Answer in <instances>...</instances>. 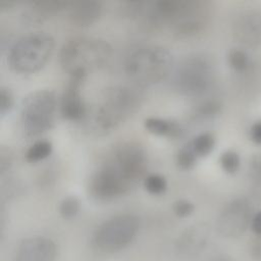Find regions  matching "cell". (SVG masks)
Returning <instances> with one entry per match:
<instances>
[{"mask_svg": "<svg viewBox=\"0 0 261 261\" xmlns=\"http://www.w3.org/2000/svg\"><path fill=\"white\" fill-rule=\"evenodd\" d=\"M232 35L244 46L261 45V11L248 10L241 13L232 23Z\"/></svg>", "mask_w": 261, "mask_h": 261, "instance_id": "14", "label": "cell"}, {"mask_svg": "<svg viewBox=\"0 0 261 261\" xmlns=\"http://www.w3.org/2000/svg\"><path fill=\"white\" fill-rule=\"evenodd\" d=\"M70 2L64 0H40L29 4L22 13L23 21L29 24L42 23L52 15L67 10Z\"/></svg>", "mask_w": 261, "mask_h": 261, "instance_id": "16", "label": "cell"}, {"mask_svg": "<svg viewBox=\"0 0 261 261\" xmlns=\"http://www.w3.org/2000/svg\"><path fill=\"white\" fill-rule=\"evenodd\" d=\"M52 152V144L47 140H38L33 143L25 152L28 162L36 163L49 157Z\"/></svg>", "mask_w": 261, "mask_h": 261, "instance_id": "18", "label": "cell"}, {"mask_svg": "<svg viewBox=\"0 0 261 261\" xmlns=\"http://www.w3.org/2000/svg\"><path fill=\"white\" fill-rule=\"evenodd\" d=\"M254 214L249 199L236 198L228 202L219 213L216 220V230L222 238H239L251 225Z\"/></svg>", "mask_w": 261, "mask_h": 261, "instance_id": "10", "label": "cell"}, {"mask_svg": "<svg viewBox=\"0 0 261 261\" xmlns=\"http://www.w3.org/2000/svg\"><path fill=\"white\" fill-rule=\"evenodd\" d=\"M252 256L255 260L261 261V236H257L252 246Z\"/></svg>", "mask_w": 261, "mask_h": 261, "instance_id": "32", "label": "cell"}, {"mask_svg": "<svg viewBox=\"0 0 261 261\" xmlns=\"http://www.w3.org/2000/svg\"><path fill=\"white\" fill-rule=\"evenodd\" d=\"M250 178L255 195L261 196V157L253 158L250 164Z\"/></svg>", "mask_w": 261, "mask_h": 261, "instance_id": "26", "label": "cell"}, {"mask_svg": "<svg viewBox=\"0 0 261 261\" xmlns=\"http://www.w3.org/2000/svg\"><path fill=\"white\" fill-rule=\"evenodd\" d=\"M69 21L80 28H86L95 23L103 12V4L95 0H83L70 2L68 8Z\"/></svg>", "mask_w": 261, "mask_h": 261, "instance_id": "15", "label": "cell"}, {"mask_svg": "<svg viewBox=\"0 0 261 261\" xmlns=\"http://www.w3.org/2000/svg\"><path fill=\"white\" fill-rule=\"evenodd\" d=\"M13 96L9 89L1 87L0 89V114L4 117L12 108Z\"/></svg>", "mask_w": 261, "mask_h": 261, "instance_id": "28", "label": "cell"}, {"mask_svg": "<svg viewBox=\"0 0 261 261\" xmlns=\"http://www.w3.org/2000/svg\"><path fill=\"white\" fill-rule=\"evenodd\" d=\"M143 92L138 86L115 85L106 88L88 113L85 129L93 136H105L119 126L141 106Z\"/></svg>", "mask_w": 261, "mask_h": 261, "instance_id": "1", "label": "cell"}, {"mask_svg": "<svg viewBox=\"0 0 261 261\" xmlns=\"http://www.w3.org/2000/svg\"><path fill=\"white\" fill-rule=\"evenodd\" d=\"M250 137L251 140L258 144L261 145V120L256 121L250 128Z\"/></svg>", "mask_w": 261, "mask_h": 261, "instance_id": "30", "label": "cell"}, {"mask_svg": "<svg viewBox=\"0 0 261 261\" xmlns=\"http://www.w3.org/2000/svg\"><path fill=\"white\" fill-rule=\"evenodd\" d=\"M56 244L43 236L30 237L17 246L12 261H54L56 257Z\"/></svg>", "mask_w": 261, "mask_h": 261, "instance_id": "12", "label": "cell"}, {"mask_svg": "<svg viewBox=\"0 0 261 261\" xmlns=\"http://www.w3.org/2000/svg\"><path fill=\"white\" fill-rule=\"evenodd\" d=\"M59 214L64 219H72L80 212V201L72 196L65 197L58 206Z\"/></svg>", "mask_w": 261, "mask_h": 261, "instance_id": "24", "label": "cell"}, {"mask_svg": "<svg viewBox=\"0 0 261 261\" xmlns=\"http://www.w3.org/2000/svg\"><path fill=\"white\" fill-rule=\"evenodd\" d=\"M53 37L43 31L31 32L18 38L7 53V62L18 73H34L50 59L54 50Z\"/></svg>", "mask_w": 261, "mask_h": 261, "instance_id": "5", "label": "cell"}, {"mask_svg": "<svg viewBox=\"0 0 261 261\" xmlns=\"http://www.w3.org/2000/svg\"><path fill=\"white\" fill-rule=\"evenodd\" d=\"M85 77L70 76L59 100V110L63 118L70 121H83L88 113V107L81 93Z\"/></svg>", "mask_w": 261, "mask_h": 261, "instance_id": "11", "label": "cell"}, {"mask_svg": "<svg viewBox=\"0 0 261 261\" xmlns=\"http://www.w3.org/2000/svg\"><path fill=\"white\" fill-rule=\"evenodd\" d=\"M144 187L151 195H162L167 189V181L165 177L158 173H151L144 178Z\"/></svg>", "mask_w": 261, "mask_h": 261, "instance_id": "21", "label": "cell"}, {"mask_svg": "<svg viewBox=\"0 0 261 261\" xmlns=\"http://www.w3.org/2000/svg\"><path fill=\"white\" fill-rule=\"evenodd\" d=\"M0 163H1V173H4L9 169L12 164V157L8 150L2 149L0 152Z\"/></svg>", "mask_w": 261, "mask_h": 261, "instance_id": "29", "label": "cell"}, {"mask_svg": "<svg viewBox=\"0 0 261 261\" xmlns=\"http://www.w3.org/2000/svg\"><path fill=\"white\" fill-rule=\"evenodd\" d=\"M208 261H230V259L227 256L219 255V256H215V257L209 259Z\"/></svg>", "mask_w": 261, "mask_h": 261, "instance_id": "34", "label": "cell"}, {"mask_svg": "<svg viewBox=\"0 0 261 261\" xmlns=\"http://www.w3.org/2000/svg\"><path fill=\"white\" fill-rule=\"evenodd\" d=\"M174 65L170 51L160 45H141L126 55L124 71L135 86H151L163 81Z\"/></svg>", "mask_w": 261, "mask_h": 261, "instance_id": "3", "label": "cell"}, {"mask_svg": "<svg viewBox=\"0 0 261 261\" xmlns=\"http://www.w3.org/2000/svg\"><path fill=\"white\" fill-rule=\"evenodd\" d=\"M197 158L198 156L189 142L178 150L176 154V163L181 169H190L195 165Z\"/></svg>", "mask_w": 261, "mask_h": 261, "instance_id": "22", "label": "cell"}, {"mask_svg": "<svg viewBox=\"0 0 261 261\" xmlns=\"http://www.w3.org/2000/svg\"><path fill=\"white\" fill-rule=\"evenodd\" d=\"M229 66L237 71H244L250 65L249 55L241 49H232L227 55Z\"/></svg>", "mask_w": 261, "mask_h": 261, "instance_id": "23", "label": "cell"}, {"mask_svg": "<svg viewBox=\"0 0 261 261\" xmlns=\"http://www.w3.org/2000/svg\"><path fill=\"white\" fill-rule=\"evenodd\" d=\"M251 228L256 236H261V210L254 214L251 221Z\"/></svg>", "mask_w": 261, "mask_h": 261, "instance_id": "31", "label": "cell"}, {"mask_svg": "<svg viewBox=\"0 0 261 261\" xmlns=\"http://www.w3.org/2000/svg\"><path fill=\"white\" fill-rule=\"evenodd\" d=\"M140 219L133 213H120L104 220L92 236L93 248L102 254H114L126 248L137 237Z\"/></svg>", "mask_w": 261, "mask_h": 261, "instance_id": "6", "label": "cell"}, {"mask_svg": "<svg viewBox=\"0 0 261 261\" xmlns=\"http://www.w3.org/2000/svg\"><path fill=\"white\" fill-rule=\"evenodd\" d=\"M148 159L145 149L136 142H121L114 146L99 166L125 193L146 177Z\"/></svg>", "mask_w": 261, "mask_h": 261, "instance_id": "4", "label": "cell"}, {"mask_svg": "<svg viewBox=\"0 0 261 261\" xmlns=\"http://www.w3.org/2000/svg\"><path fill=\"white\" fill-rule=\"evenodd\" d=\"M220 165L222 169L229 174L236 173L241 165V159L239 154L233 150L224 151L219 158Z\"/></svg>", "mask_w": 261, "mask_h": 261, "instance_id": "25", "label": "cell"}, {"mask_svg": "<svg viewBox=\"0 0 261 261\" xmlns=\"http://www.w3.org/2000/svg\"><path fill=\"white\" fill-rule=\"evenodd\" d=\"M13 5H15V2H12V1H1V2H0V9H1V10L9 9V8H11Z\"/></svg>", "mask_w": 261, "mask_h": 261, "instance_id": "33", "label": "cell"}, {"mask_svg": "<svg viewBox=\"0 0 261 261\" xmlns=\"http://www.w3.org/2000/svg\"><path fill=\"white\" fill-rule=\"evenodd\" d=\"M111 53L112 48L106 40L93 36H76L62 44L59 63L69 76L86 77L89 71L104 65Z\"/></svg>", "mask_w": 261, "mask_h": 261, "instance_id": "2", "label": "cell"}, {"mask_svg": "<svg viewBox=\"0 0 261 261\" xmlns=\"http://www.w3.org/2000/svg\"><path fill=\"white\" fill-rule=\"evenodd\" d=\"M211 7L202 0H182L180 8L168 28L178 38H190L205 30L209 22Z\"/></svg>", "mask_w": 261, "mask_h": 261, "instance_id": "9", "label": "cell"}, {"mask_svg": "<svg viewBox=\"0 0 261 261\" xmlns=\"http://www.w3.org/2000/svg\"><path fill=\"white\" fill-rule=\"evenodd\" d=\"M214 82V67L203 54H191L174 68L173 86L187 97H199L207 93Z\"/></svg>", "mask_w": 261, "mask_h": 261, "instance_id": "7", "label": "cell"}, {"mask_svg": "<svg viewBox=\"0 0 261 261\" xmlns=\"http://www.w3.org/2000/svg\"><path fill=\"white\" fill-rule=\"evenodd\" d=\"M190 144L197 156L203 157L211 153L215 146V139L210 133H202L190 141Z\"/></svg>", "mask_w": 261, "mask_h": 261, "instance_id": "19", "label": "cell"}, {"mask_svg": "<svg viewBox=\"0 0 261 261\" xmlns=\"http://www.w3.org/2000/svg\"><path fill=\"white\" fill-rule=\"evenodd\" d=\"M220 103L216 100H205L200 102L194 109L193 111V116L196 119L200 120H205V119H210L217 115L220 111Z\"/></svg>", "mask_w": 261, "mask_h": 261, "instance_id": "20", "label": "cell"}, {"mask_svg": "<svg viewBox=\"0 0 261 261\" xmlns=\"http://www.w3.org/2000/svg\"><path fill=\"white\" fill-rule=\"evenodd\" d=\"M210 227L204 222L194 223L186 227L175 242V250L182 257L199 255L208 243Z\"/></svg>", "mask_w": 261, "mask_h": 261, "instance_id": "13", "label": "cell"}, {"mask_svg": "<svg viewBox=\"0 0 261 261\" xmlns=\"http://www.w3.org/2000/svg\"><path fill=\"white\" fill-rule=\"evenodd\" d=\"M58 104L56 94L51 90H37L27 95L20 106L23 132L34 137L50 129L54 124Z\"/></svg>", "mask_w": 261, "mask_h": 261, "instance_id": "8", "label": "cell"}, {"mask_svg": "<svg viewBox=\"0 0 261 261\" xmlns=\"http://www.w3.org/2000/svg\"><path fill=\"white\" fill-rule=\"evenodd\" d=\"M144 126L149 133L160 137L178 138L184 134V128L177 121L157 116L147 117Z\"/></svg>", "mask_w": 261, "mask_h": 261, "instance_id": "17", "label": "cell"}, {"mask_svg": "<svg viewBox=\"0 0 261 261\" xmlns=\"http://www.w3.org/2000/svg\"><path fill=\"white\" fill-rule=\"evenodd\" d=\"M195 210V206L192 202L185 200V199H180L177 200L173 203L172 205V211L173 213L180 218H185L190 216Z\"/></svg>", "mask_w": 261, "mask_h": 261, "instance_id": "27", "label": "cell"}]
</instances>
